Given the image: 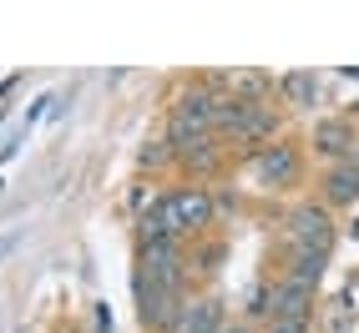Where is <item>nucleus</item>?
I'll return each mask as SVG.
<instances>
[{
	"instance_id": "obj_3",
	"label": "nucleus",
	"mask_w": 359,
	"mask_h": 333,
	"mask_svg": "<svg viewBox=\"0 0 359 333\" xmlns=\"http://www.w3.org/2000/svg\"><path fill=\"white\" fill-rule=\"evenodd\" d=\"M248 177L258 187H269V192H278V187H294L304 177V152L294 147V141H263V147L248 157Z\"/></svg>"
},
{
	"instance_id": "obj_8",
	"label": "nucleus",
	"mask_w": 359,
	"mask_h": 333,
	"mask_svg": "<svg viewBox=\"0 0 359 333\" xmlns=\"http://www.w3.org/2000/svg\"><path fill=\"white\" fill-rule=\"evenodd\" d=\"M324 202L329 207H349L359 202V162H339L324 172Z\"/></svg>"
},
{
	"instance_id": "obj_4",
	"label": "nucleus",
	"mask_w": 359,
	"mask_h": 333,
	"mask_svg": "<svg viewBox=\"0 0 359 333\" xmlns=\"http://www.w3.org/2000/svg\"><path fill=\"white\" fill-rule=\"evenodd\" d=\"M283 232H289V248H324L334 243V222H329V207L319 202H304L283 218Z\"/></svg>"
},
{
	"instance_id": "obj_7",
	"label": "nucleus",
	"mask_w": 359,
	"mask_h": 333,
	"mask_svg": "<svg viewBox=\"0 0 359 333\" xmlns=\"http://www.w3.org/2000/svg\"><path fill=\"white\" fill-rule=\"evenodd\" d=\"M314 303H319V288H314V283H294V278H278V283H273V318L309 323V318H314Z\"/></svg>"
},
{
	"instance_id": "obj_12",
	"label": "nucleus",
	"mask_w": 359,
	"mask_h": 333,
	"mask_svg": "<svg viewBox=\"0 0 359 333\" xmlns=\"http://www.w3.org/2000/svg\"><path fill=\"white\" fill-rule=\"evenodd\" d=\"M269 333H309V323H294V318H273Z\"/></svg>"
},
{
	"instance_id": "obj_11",
	"label": "nucleus",
	"mask_w": 359,
	"mask_h": 333,
	"mask_svg": "<svg viewBox=\"0 0 359 333\" xmlns=\"http://www.w3.org/2000/svg\"><path fill=\"white\" fill-rule=\"evenodd\" d=\"M248 313H273V283H258V288L248 293Z\"/></svg>"
},
{
	"instance_id": "obj_6",
	"label": "nucleus",
	"mask_w": 359,
	"mask_h": 333,
	"mask_svg": "<svg viewBox=\"0 0 359 333\" xmlns=\"http://www.w3.org/2000/svg\"><path fill=\"white\" fill-rule=\"evenodd\" d=\"M167 333H223V303L218 298H182Z\"/></svg>"
},
{
	"instance_id": "obj_14",
	"label": "nucleus",
	"mask_w": 359,
	"mask_h": 333,
	"mask_svg": "<svg viewBox=\"0 0 359 333\" xmlns=\"http://www.w3.org/2000/svg\"><path fill=\"white\" fill-rule=\"evenodd\" d=\"M6 253H11V237H6V243H0V257H6Z\"/></svg>"
},
{
	"instance_id": "obj_13",
	"label": "nucleus",
	"mask_w": 359,
	"mask_h": 333,
	"mask_svg": "<svg viewBox=\"0 0 359 333\" xmlns=\"http://www.w3.org/2000/svg\"><path fill=\"white\" fill-rule=\"evenodd\" d=\"M223 333H253L248 323H223Z\"/></svg>"
},
{
	"instance_id": "obj_2",
	"label": "nucleus",
	"mask_w": 359,
	"mask_h": 333,
	"mask_svg": "<svg viewBox=\"0 0 359 333\" xmlns=\"http://www.w3.org/2000/svg\"><path fill=\"white\" fill-rule=\"evenodd\" d=\"M278 132V116L269 101H243L233 97V91H223L218 97V116H212V136L223 141V147H238V141H258Z\"/></svg>"
},
{
	"instance_id": "obj_1",
	"label": "nucleus",
	"mask_w": 359,
	"mask_h": 333,
	"mask_svg": "<svg viewBox=\"0 0 359 333\" xmlns=\"http://www.w3.org/2000/svg\"><path fill=\"white\" fill-rule=\"evenodd\" d=\"M212 212H218V202H212L208 187H167V192H157L152 207L142 212L137 237H142V243H152V237L203 232V227L212 222Z\"/></svg>"
},
{
	"instance_id": "obj_5",
	"label": "nucleus",
	"mask_w": 359,
	"mask_h": 333,
	"mask_svg": "<svg viewBox=\"0 0 359 333\" xmlns=\"http://www.w3.org/2000/svg\"><path fill=\"white\" fill-rule=\"evenodd\" d=\"M314 152H319V157H329L334 166L359 157V132H354L349 116H329V122H319V127H314Z\"/></svg>"
},
{
	"instance_id": "obj_9",
	"label": "nucleus",
	"mask_w": 359,
	"mask_h": 333,
	"mask_svg": "<svg viewBox=\"0 0 359 333\" xmlns=\"http://www.w3.org/2000/svg\"><path fill=\"white\" fill-rule=\"evenodd\" d=\"M177 166H182V172H193V177H218L223 172V141L218 136H203L193 152L177 157Z\"/></svg>"
},
{
	"instance_id": "obj_10",
	"label": "nucleus",
	"mask_w": 359,
	"mask_h": 333,
	"mask_svg": "<svg viewBox=\"0 0 359 333\" xmlns=\"http://www.w3.org/2000/svg\"><path fill=\"white\" fill-rule=\"evenodd\" d=\"M278 91L294 106H314L319 101V71H289V76H278Z\"/></svg>"
}]
</instances>
